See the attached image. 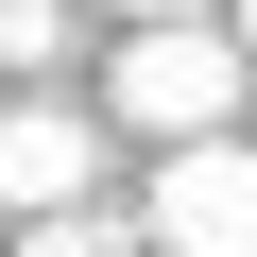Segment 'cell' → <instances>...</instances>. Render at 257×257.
Instances as JSON below:
<instances>
[{
    "label": "cell",
    "instance_id": "2",
    "mask_svg": "<svg viewBox=\"0 0 257 257\" xmlns=\"http://www.w3.org/2000/svg\"><path fill=\"white\" fill-rule=\"evenodd\" d=\"M155 240H172V257H257V138H172Z\"/></svg>",
    "mask_w": 257,
    "mask_h": 257
},
{
    "label": "cell",
    "instance_id": "5",
    "mask_svg": "<svg viewBox=\"0 0 257 257\" xmlns=\"http://www.w3.org/2000/svg\"><path fill=\"white\" fill-rule=\"evenodd\" d=\"M120 18H206V0H120Z\"/></svg>",
    "mask_w": 257,
    "mask_h": 257
},
{
    "label": "cell",
    "instance_id": "4",
    "mask_svg": "<svg viewBox=\"0 0 257 257\" xmlns=\"http://www.w3.org/2000/svg\"><path fill=\"white\" fill-rule=\"evenodd\" d=\"M69 52V0H0V69H52Z\"/></svg>",
    "mask_w": 257,
    "mask_h": 257
},
{
    "label": "cell",
    "instance_id": "3",
    "mask_svg": "<svg viewBox=\"0 0 257 257\" xmlns=\"http://www.w3.org/2000/svg\"><path fill=\"white\" fill-rule=\"evenodd\" d=\"M86 189H103V138H86L69 103H0V223H52Z\"/></svg>",
    "mask_w": 257,
    "mask_h": 257
},
{
    "label": "cell",
    "instance_id": "6",
    "mask_svg": "<svg viewBox=\"0 0 257 257\" xmlns=\"http://www.w3.org/2000/svg\"><path fill=\"white\" fill-rule=\"evenodd\" d=\"M240 52H257V0H240Z\"/></svg>",
    "mask_w": 257,
    "mask_h": 257
},
{
    "label": "cell",
    "instance_id": "1",
    "mask_svg": "<svg viewBox=\"0 0 257 257\" xmlns=\"http://www.w3.org/2000/svg\"><path fill=\"white\" fill-rule=\"evenodd\" d=\"M240 18L206 35V18H138V35H120V69H103V103L120 120H138V138H223V120H240Z\"/></svg>",
    "mask_w": 257,
    "mask_h": 257
}]
</instances>
